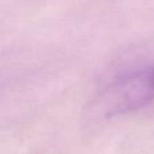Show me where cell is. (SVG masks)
Listing matches in <instances>:
<instances>
[{
    "label": "cell",
    "instance_id": "cell-1",
    "mask_svg": "<svg viewBox=\"0 0 154 154\" xmlns=\"http://www.w3.org/2000/svg\"><path fill=\"white\" fill-rule=\"evenodd\" d=\"M154 104V64L118 77L89 104L93 120H111Z\"/></svg>",
    "mask_w": 154,
    "mask_h": 154
}]
</instances>
